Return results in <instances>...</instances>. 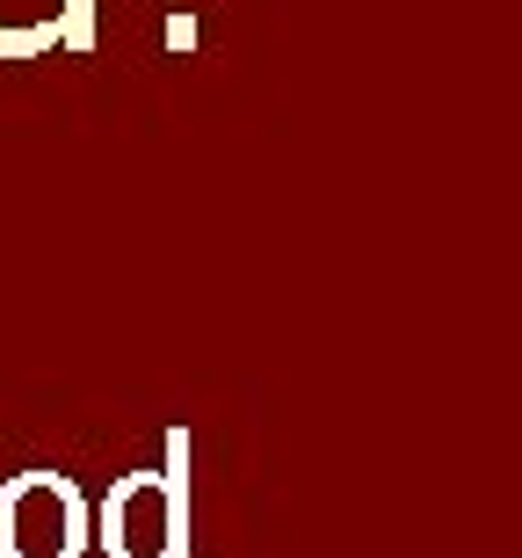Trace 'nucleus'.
Here are the masks:
<instances>
[{"label": "nucleus", "instance_id": "obj_2", "mask_svg": "<svg viewBox=\"0 0 522 558\" xmlns=\"http://www.w3.org/2000/svg\"><path fill=\"white\" fill-rule=\"evenodd\" d=\"M174 522H182V486L160 472H131L102 500V544L109 558H174Z\"/></svg>", "mask_w": 522, "mask_h": 558}, {"label": "nucleus", "instance_id": "obj_1", "mask_svg": "<svg viewBox=\"0 0 522 558\" xmlns=\"http://www.w3.org/2000/svg\"><path fill=\"white\" fill-rule=\"evenodd\" d=\"M87 500L65 472H15L0 486V558H81Z\"/></svg>", "mask_w": 522, "mask_h": 558}, {"label": "nucleus", "instance_id": "obj_3", "mask_svg": "<svg viewBox=\"0 0 522 558\" xmlns=\"http://www.w3.org/2000/svg\"><path fill=\"white\" fill-rule=\"evenodd\" d=\"M95 44V0H0V59H44V51H87Z\"/></svg>", "mask_w": 522, "mask_h": 558}]
</instances>
